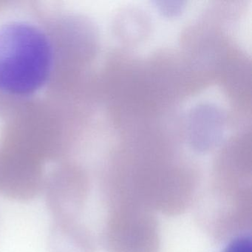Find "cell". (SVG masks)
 Wrapping results in <instances>:
<instances>
[{"label": "cell", "instance_id": "obj_8", "mask_svg": "<svg viewBox=\"0 0 252 252\" xmlns=\"http://www.w3.org/2000/svg\"><path fill=\"white\" fill-rule=\"evenodd\" d=\"M222 252H252V237L246 234L231 239Z\"/></svg>", "mask_w": 252, "mask_h": 252}, {"label": "cell", "instance_id": "obj_7", "mask_svg": "<svg viewBox=\"0 0 252 252\" xmlns=\"http://www.w3.org/2000/svg\"><path fill=\"white\" fill-rule=\"evenodd\" d=\"M155 3L159 13L167 18L178 17L186 8V2L183 1H156Z\"/></svg>", "mask_w": 252, "mask_h": 252}, {"label": "cell", "instance_id": "obj_5", "mask_svg": "<svg viewBox=\"0 0 252 252\" xmlns=\"http://www.w3.org/2000/svg\"><path fill=\"white\" fill-rule=\"evenodd\" d=\"M50 252H95L90 231L76 220L54 221L48 237Z\"/></svg>", "mask_w": 252, "mask_h": 252}, {"label": "cell", "instance_id": "obj_1", "mask_svg": "<svg viewBox=\"0 0 252 252\" xmlns=\"http://www.w3.org/2000/svg\"><path fill=\"white\" fill-rule=\"evenodd\" d=\"M53 66V49L47 35L25 22L0 28V91L30 95L48 82Z\"/></svg>", "mask_w": 252, "mask_h": 252}, {"label": "cell", "instance_id": "obj_2", "mask_svg": "<svg viewBox=\"0 0 252 252\" xmlns=\"http://www.w3.org/2000/svg\"><path fill=\"white\" fill-rule=\"evenodd\" d=\"M103 242L108 252H159L160 232L154 211L134 203L110 205Z\"/></svg>", "mask_w": 252, "mask_h": 252}, {"label": "cell", "instance_id": "obj_4", "mask_svg": "<svg viewBox=\"0 0 252 252\" xmlns=\"http://www.w3.org/2000/svg\"><path fill=\"white\" fill-rule=\"evenodd\" d=\"M226 125L225 112L218 104L206 101L194 104L185 121L189 147L199 153L212 151L222 141Z\"/></svg>", "mask_w": 252, "mask_h": 252}, {"label": "cell", "instance_id": "obj_3", "mask_svg": "<svg viewBox=\"0 0 252 252\" xmlns=\"http://www.w3.org/2000/svg\"><path fill=\"white\" fill-rule=\"evenodd\" d=\"M85 174L76 168H63L45 181L43 191L54 221L76 220L89 192Z\"/></svg>", "mask_w": 252, "mask_h": 252}, {"label": "cell", "instance_id": "obj_6", "mask_svg": "<svg viewBox=\"0 0 252 252\" xmlns=\"http://www.w3.org/2000/svg\"><path fill=\"white\" fill-rule=\"evenodd\" d=\"M151 29L147 13L135 7H126L117 13L113 20V32L118 39L128 45L143 42Z\"/></svg>", "mask_w": 252, "mask_h": 252}]
</instances>
